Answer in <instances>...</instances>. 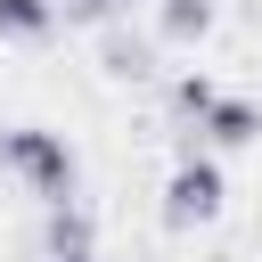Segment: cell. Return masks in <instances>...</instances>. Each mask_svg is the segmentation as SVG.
<instances>
[{"mask_svg": "<svg viewBox=\"0 0 262 262\" xmlns=\"http://www.w3.org/2000/svg\"><path fill=\"white\" fill-rule=\"evenodd\" d=\"M0 156H8L41 196H66V180H74V156H66V139H49V131H8Z\"/></svg>", "mask_w": 262, "mask_h": 262, "instance_id": "6da1fadb", "label": "cell"}, {"mask_svg": "<svg viewBox=\"0 0 262 262\" xmlns=\"http://www.w3.org/2000/svg\"><path fill=\"white\" fill-rule=\"evenodd\" d=\"M221 205V172L205 164V156H188L180 172H172V221H205Z\"/></svg>", "mask_w": 262, "mask_h": 262, "instance_id": "7a4b0ae2", "label": "cell"}, {"mask_svg": "<svg viewBox=\"0 0 262 262\" xmlns=\"http://www.w3.org/2000/svg\"><path fill=\"white\" fill-rule=\"evenodd\" d=\"M49 0H0V33H49Z\"/></svg>", "mask_w": 262, "mask_h": 262, "instance_id": "3957f363", "label": "cell"}, {"mask_svg": "<svg viewBox=\"0 0 262 262\" xmlns=\"http://www.w3.org/2000/svg\"><path fill=\"white\" fill-rule=\"evenodd\" d=\"M49 262H90V254H82V246H74V254H49Z\"/></svg>", "mask_w": 262, "mask_h": 262, "instance_id": "277c9868", "label": "cell"}]
</instances>
